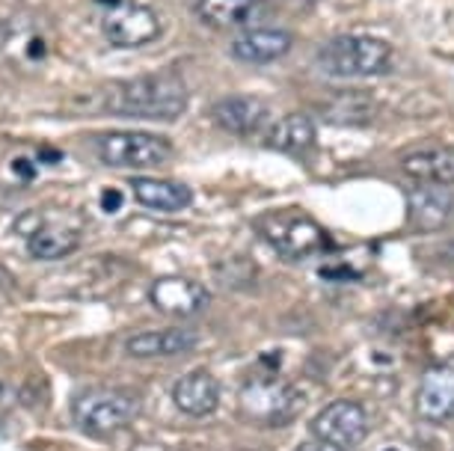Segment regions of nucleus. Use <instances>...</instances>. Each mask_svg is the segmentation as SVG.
<instances>
[{
  "instance_id": "obj_1",
  "label": "nucleus",
  "mask_w": 454,
  "mask_h": 451,
  "mask_svg": "<svg viewBox=\"0 0 454 451\" xmlns=\"http://www.w3.org/2000/svg\"><path fill=\"white\" fill-rule=\"evenodd\" d=\"M187 107V89L176 74H143L119 81L107 92V110L140 119H178Z\"/></svg>"
},
{
  "instance_id": "obj_2",
  "label": "nucleus",
  "mask_w": 454,
  "mask_h": 451,
  "mask_svg": "<svg viewBox=\"0 0 454 451\" xmlns=\"http://www.w3.org/2000/svg\"><path fill=\"white\" fill-rule=\"evenodd\" d=\"M140 410H143L140 395L134 389H122V386L83 389L72 401L74 428L96 439L114 437V433L128 428L140 416Z\"/></svg>"
},
{
  "instance_id": "obj_3",
  "label": "nucleus",
  "mask_w": 454,
  "mask_h": 451,
  "mask_svg": "<svg viewBox=\"0 0 454 451\" xmlns=\"http://www.w3.org/2000/svg\"><path fill=\"white\" fill-rule=\"evenodd\" d=\"M395 51L389 42L365 36V33H345L324 42L318 51V66L333 78H374L389 72Z\"/></svg>"
},
{
  "instance_id": "obj_4",
  "label": "nucleus",
  "mask_w": 454,
  "mask_h": 451,
  "mask_svg": "<svg viewBox=\"0 0 454 451\" xmlns=\"http://www.w3.org/2000/svg\"><path fill=\"white\" fill-rule=\"evenodd\" d=\"M255 232L286 259H309L330 250V235L309 214L297 208L268 211L255 220Z\"/></svg>"
},
{
  "instance_id": "obj_5",
  "label": "nucleus",
  "mask_w": 454,
  "mask_h": 451,
  "mask_svg": "<svg viewBox=\"0 0 454 451\" xmlns=\"http://www.w3.org/2000/svg\"><path fill=\"white\" fill-rule=\"evenodd\" d=\"M306 395L300 393L294 383H286L279 377H255L244 383L238 393V410L244 419H250L264 428H282L291 424L303 413Z\"/></svg>"
},
{
  "instance_id": "obj_6",
  "label": "nucleus",
  "mask_w": 454,
  "mask_h": 451,
  "mask_svg": "<svg viewBox=\"0 0 454 451\" xmlns=\"http://www.w3.org/2000/svg\"><path fill=\"white\" fill-rule=\"evenodd\" d=\"M96 155L101 164L116 167V169H152L167 164L173 155L167 137L158 134H143V131H110L98 134L92 140Z\"/></svg>"
},
{
  "instance_id": "obj_7",
  "label": "nucleus",
  "mask_w": 454,
  "mask_h": 451,
  "mask_svg": "<svg viewBox=\"0 0 454 451\" xmlns=\"http://www.w3.org/2000/svg\"><path fill=\"white\" fill-rule=\"evenodd\" d=\"M309 431L312 437L327 439L345 451H354L368 437V413L359 401L339 398V401H330L324 410H318V416H312Z\"/></svg>"
},
{
  "instance_id": "obj_8",
  "label": "nucleus",
  "mask_w": 454,
  "mask_h": 451,
  "mask_svg": "<svg viewBox=\"0 0 454 451\" xmlns=\"http://www.w3.org/2000/svg\"><path fill=\"white\" fill-rule=\"evenodd\" d=\"M101 30L110 45L116 48H140L149 45L160 36V19L155 15V10L140 4H122L119 0L116 6H110L101 19Z\"/></svg>"
},
{
  "instance_id": "obj_9",
  "label": "nucleus",
  "mask_w": 454,
  "mask_h": 451,
  "mask_svg": "<svg viewBox=\"0 0 454 451\" xmlns=\"http://www.w3.org/2000/svg\"><path fill=\"white\" fill-rule=\"evenodd\" d=\"M149 303L167 318H193L208 306V292L196 279L160 276L149 288Z\"/></svg>"
},
{
  "instance_id": "obj_10",
  "label": "nucleus",
  "mask_w": 454,
  "mask_h": 451,
  "mask_svg": "<svg viewBox=\"0 0 454 451\" xmlns=\"http://www.w3.org/2000/svg\"><path fill=\"white\" fill-rule=\"evenodd\" d=\"M416 413L425 422L440 424L454 416V369L451 365H434L422 374L416 393Z\"/></svg>"
},
{
  "instance_id": "obj_11",
  "label": "nucleus",
  "mask_w": 454,
  "mask_h": 451,
  "mask_svg": "<svg viewBox=\"0 0 454 451\" xmlns=\"http://www.w3.org/2000/svg\"><path fill=\"white\" fill-rule=\"evenodd\" d=\"M294 45V36L288 30H277V27H250L241 30L232 39V57L238 63H250V66H268L282 59Z\"/></svg>"
},
{
  "instance_id": "obj_12",
  "label": "nucleus",
  "mask_w": 454,
  "mask_h": 451,
  "mask_svg": "<svg viewBox=\"0 0 454 451\" xmlns=\"http://www.w3.org/2000/svg\"><path fill=\"white\" fill-rule=\"evenodd\" d=\"M200 345V336L187 327H167V330H145L134 333L125 342V354L134 360H164V356L187 354Z\"/></svg>"
},
{
  "instance_id": "obj_13",
  "label": "nucleus",
  "mask_w": 454,
  "mask_h": 451,
  "mask_svg": "<svg viewBox=\"0 0 454 451\" xmlns=\"http://www.w3.org/2000/svg\"><path fill=\"white\" fill-rule=\"evenodd\" d=\"M211 119L226 134L253 137V134H259L268 125V107H264V101L250 96H229L211 107Z\"/></svg>"
},
{
  "instance_id": "obj_14",
  "label": "nucleus",
  "mask_w": 454,
  "mask_h": 451,
  "mask_svg": "<svg viewBox=\"0 0 454 451\" xmlns=\"http://www.w3.org/2000/svg\"><path fill=\"white\" fill-rule=\"evenodd\" d=\"M407 214L419 232H436L454 220V193L436 184L416 187L407 197Z\"/></svg>"
},
{
  "instance_id": "obj_15",
  "label": "nucleus",
  "mask_w": 454,
  "mask_h": 451,
  "mask_svg": "<svg viewBox=\"0 0 454 451\" xmlns=\"http://www.w3.org/2000/svg\"><path fill=\"white\" fill-rule=\"evenodd\" d=\"M173 404L184 416L205 419L220 404V383L211 371H187L173 383Z\"/></svg>"
},
{
  "instance_id": "obj_16",
  "label": "nucleus",
  "mask_w": 454,
  "mask_h": 451,
  "mask_svg": "<svg viewBox=\"0 0 454 451\" xmlns=\"http://www.w3.org/2000/svg\"><path fill=\"white\" fill-rule=\"evenodd\" d=\"M200 19L214 30H250L262 19V0H200Z\"/></svg>"
},
{
  "instance_id": "obj_17",
  "label": "nucleus",
  "mask_w": 454,
  "mask_h": 451,
  "mask_svg": "<svg viewBox=\"0 0 454 451\" xmlns=\"http://www.w3.org/2000/svg\"><path fill=\"white\" fill-rule=\"evenodd\" d=\"M131 191L143 208L164 211V214L184 211L193 202L191 187L182 182H169V178H131Z\"/></svg>"
},
{
  "instance_id": "obj_18",
  "label": "nucleus",
  "mask_w": 454,
  "mask_h": 451,
  "mask_svg": "<svg viewBox=\"0 0 454 451\" xmlns=\"http://www.w3.org/2000/svg\"><path fill=\"white\" fill-rule=\"evenodd\" d=\"M81 246V226H63V223H45L27 237V253L39 261H57L72 255Z\"/></svg>"
},
{
  "instance_id": "obj_19",
  "label": "nucleus",
  "mask_w": 454,
  "mask_h": 451,
  "mask_svg": "<svg viewBox=\"0 0 454 451\" xmlns=\"http://www.w3.org/2000/svg\"><path fill=\"white\" fill-rule=\"evenodd\" d=\"M401 169L419 184L451 187L454 184V149H425L401 160Z\"/></svg>"
},
{
  "instance_id": "obj_20",
  "label": "nucleus",
  "mask_w": 454,
  "mask_h": 451,
  "mask_svg": "<svg viewBox=\"0 0 454 451\" xmlns=\"http://www.w3.org/2000/svg\"><path fill=\"white\" fill-rule=\"evenodd\" d=\"M268 146L286 155H303L315 146V122L306 113H288L268 131Z\"/></svg>"
},
{
  "instance_id": "obj_21",
  "label": "nucleus",
  "mask_w": 454,
  "mask_h": 451,
  "mask_svg": "<svg viewBox=\"0 0 454 451\" xmlns=\"http://www.w3.org/2000/svg\"><path fill=\"white\" fill-rule=\"evenodd\" d=\"M377 113V105L372 96L365 92H345V96H336L333 101L321 107V116L324 122H333V125H368Z\"/></svg>"
},
{
  "instance_id": "obj_22",
  "label": "nucleus",
  "mask_w": 454,
  "mask_h": 451,
  "mask_svg": "<svg viewBox=\"0 0 454 451\" xmlns=\"http://www.w3.org/2000/svg\"><path fill=\"white\" fill-rule=\"evenodd\" d=\"M15 401H19V393L12 386H6V383H0V424L10 419Z\"/></svg>"
},
{
  "instance_id": "obj_23",
  "label": "nucleus",
  "mask_w": 454,
  "mask_h": 451,
  "mask_svg": "<svg viewBox=\"0 0 454 451\" xmlns=\"http://www.w3.org/2000/svg\"><path fill=\"white\" fill-rule=\"evenodd\" d=\"M297 451H345V448H339V446H333V442H327V439H306V442H300L297 446Z\"/></svg>"
},
{
  "instance_id": "obj_24",
  "label": "nucleus",
  "mask_w": 454,
  "mask_h": 451,
  "mask_svg": "<svg viewBox=\"0 0 454 451\" xmlns=\"http://www.w3.org/2000/svg\"><path fill=\"white\" fill-rule=\"evenodd\" d=\"M12 173L21 175V182H30V178H36V169H33L30 160H24V158L12 160Z\"/></svg>"
},
{
  "instance_id": "obj_25",
  "label": "nucleus",
  "mask_w": 454,
  "mask_h": 451,
  "mask_svg": "<svg viewBox=\"0 0 454 451\" xmlns=\"http://www.w3.org/2000/svg\"><path fill=\"white\" fill-rule=\"evenodd\" d=\"M119 206H122V193H119V191L101 193V208H105V211H119Z\"/></svg>"
},
{
  "instance_id": "obj_26",
  "label": "nucleus",
  "mask_w": 454,
  "mask_h": 451,
  "mask_svg": "<svg viewBox=\"0 0 454 451\" xmlns=\"http://www.w3.org/2000/svg\"><path fill=\"white\" fill-rule=\"evenodd\" d=\"M39 160H45V164H59V160H63V155H59V152H51V149H45L39 155Z\"/></svg>"
}]
</instances>
